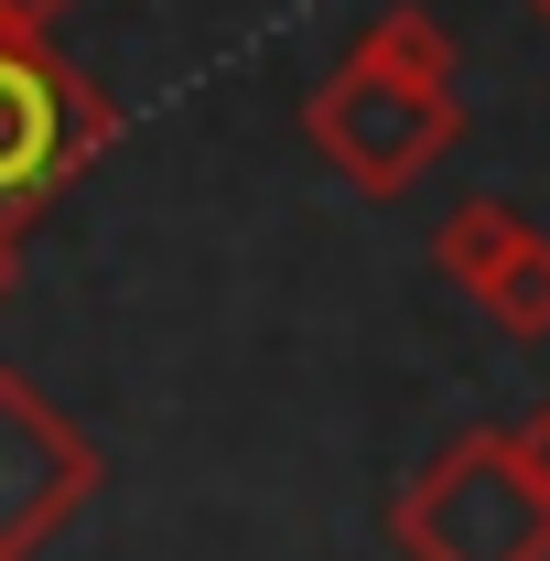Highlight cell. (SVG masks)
Returning <instances> with one entry per match:
<instances>
[{
  "mask_svg": "<svg viewBox=\"0 0 550 561\" xmlns=\"http://www.w3.org/2000/svg\"><path fill=\"white\" fill-rule=\"evenodd\" d=\"M432 271L454 280L496 335H518V346L550 335V227H529L507 195H465L443 216L432 227Z\"/></svg>",
  "mask_w": 550,
  "mask_h": 561,
  "instance_id": "obj_5",
  "label": "cell"
},
{
  "mask_svg": "<svg viewBox=\"0 0 550 561\" xmlns=\"http://www.w3.org/2000/svg\"><path fill=\"white\" fill-rule=\"evenodd\" d=\"M11 291H22V227L0 216V302H11Z\"/></svg>",
  "mask_w": 550,
  "mask_h": 561,
  "instance_id": "obj_8",
  "label": "cell"
},
{
  "mask_svg": "<svg viewBox=\"0 0 550 561\" xmlns=\"http://www.w3.org/2000/svg\"><path fill=\"white\" fill-rule=\"evenodd\" d=\"M465 55H454V33L400 0V11H378L367 33H356V55H345L313 98H302V140L335 162V184L356 195H411L421 173L465 140Z\"/></svg>",
  "mask_w": 550,
  "mask_h": 561,
  "instance_id": "obj_1",
  "label": "cell"
},
{
  "mask_svg": "<svg viewBox=\"0 0 550 561\" xmlns=\"http://www.w3.org/2000/svg\"><path fill=\"white\" fill-rule=\"evenodd\" d=\"M400 561H550V496L518 476L507 432H454L389 507Z\"/></svg>",
  "mask_w": 550,
  "mask_h": 561,
  "instance_id": "obj_2",
  "label": "cell"
},
{
  "mask_svg": "<svg viewBox=\"0 0 550 561\" xmlns=\"http://www.w3.org/2000/svg\"><path fill=\"white\" fill-rule=\"evenodd\" d=\"M507 454H518V476H529V486L550 496V400H540V411H518V421H507Z\"/></svg>",
  "mask_w": 550,
  "mask_h": 561,
  "instance_id": "obj_6",
  "label": "cell"
},
{
  "mask_svg": "<svg viewBox=\"0 0 550 561\" xmlns=\"http://www.w3.org/2000/svg\"><path fill=\"white\" fill-rule=\"evenodd\" d=\"M98 443L76 432L22 367H0V561H33L76 529V507L98 496Z\"/></svg>",
  "mask_w": 550,
  "mask_h": 561,
  "instance_id": "obj_4",
  "label": "cell"
},
{
  "mask_svg": "<svg viewBox=\"0 0 550 561\" xmlns=\"http://www.w3.org/2000/svg\"><path fill=\"white\" fill-rule=\"evenodd\" d=\"M540 22H550V0H540Z\"/></svg>",
  "mask_w": 550,
  "mask_h": 561,
  "instance_id": "obj_9",
  "label": "cell"
},
{
  "mask_svg": "<svg viewBox=\"0 0 550 561\" xmlns=\"http://www.w3.org/2000/svg\"><path fill=\"white\" fill-rule=\"evenodd\" d=\"M55 11H66V0H0V33H44Z\"/></svg>",
  "mask_w": 550,
  "mask_h": 561,
  "instance_id": "obj_7",
  "label": "cell"
},
{
  "mask_svg": "<svg viewBox=\"0 0 550 561\" xmlns=\"http://www.w3.org/2000/svg\"><path fill=\"white\" fill-rule=\"evenodd\" d=\"M108 140H119V108L98 76H76L44 33H0V216L11 227H33Z\"/></svg>",
  "mask_w": 550,
  "mask_h": 561,
  "instance_id": "obj_3",
  "label": "cell"
}]
</instances>
